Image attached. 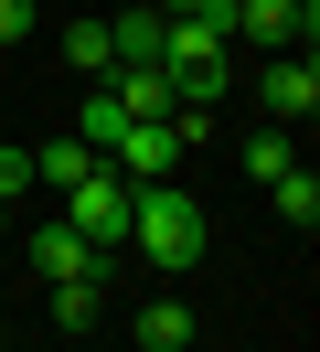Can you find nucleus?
<instances>
[{
  "instance_id": "nucleus-9",
  "label": "nucleus",
  "mask_w": 320,
  "mask_h": 352,
  "mask_svg": "<svg viewBox=\"0 0 320 352\" xmlns=\"http://www.w3.org/2000/svg\"><path fill=\"white\" fill-rule=\"evenodd\" d=\"M85 171H96V150H85L75 129H64V139H43V150H32V182H43V192H64V182H85Z\"/></svg>"
},
{
  "instance_id": "nucleus-4",
  "label": "nucleus",
  "mask_w": 320,
  "mask_h": 352,
  "mask_svg": "<svg viewBox=\"0 0 320 352\" xmlns=\"http://www.w3.org/2000/svg\"><path fill=\"white\" fill-rule=\"evenodd\" d=\"M256 107H267V129H310V107H320V65H310V54H277V65L256 75Z\"/></svg>"
},
{
  "instance_id": "nucleus-16",
  "label": "nucleus",
  "mask_w": 320,
  "mask_h": 352,
  "mask_svg": "<svg viewBox=\"0 0 320 352\" xmlns=\"http://www.w3.org/2000/svg\"><path fill=\"white\" fill-rule=\"evenodd\" d=\"M32 192V150H21V139H0V203H21Z\"/></svg>"
},
{
  "instance_id": "nucleus-5",
  "label": "nucleus",
  "mask_w": 320,
  "mask_h": 352,
  "mask_svg": "<svg viewBox=\"0 0 320 352\" xmlns=\"http://www.w3.org/2000/svg\"><path fill=\"white\" fill-rule=\"evenodd\" d=\"M310 22L320 11H299V0H235V32L267 43V54H310Z\"/></svg>"
},
{
  "instance_id": "nucleus-3",
  "label": "nucleus",
  "mask_w": 320,
  "mask_h": 352,
  "mask_svg": "<svg viewBox=\"0 0 320 352\" xmlns=\"http://www.w3.org/2000/svg\"><path fill=\"white\" fill-rule=\"evenodd\" d=\"M96 160H107V171H118V182H171V171H182L192 150H182V129H171V118H128V129L107 139Z\"/></svg>"
},
{
  "instance_id": "nucleus-6",
  "label": "nucleus",
  "mask_w": 320,
  "mask_h": 352,
  "mask_svg": "<svg viewBox=\"0 0 320 352\" xmlns=\"http://www.w3.org/2000/svg\"><path fill=\"white\" fill-rule=\"evenodd\" d=\"M32 267H43L54 288H64V278H107V256H96V245H85L64 214H43V224H32Z\"/></svg>"
},
{
  "instance_id": "nucleus-10",
  "label": "nucleus",
  "mask_w": 320,
  "mask_h": 352,
  "mask_svg": "<svg viewBox=\"0 0 320 352\" xmlns=\"http://www.w3.org/2000/svg\"><path fill=\"white\" fill-rule=\"evenodd\" d=\"M128 342H139V352H182V342H192V309H182V299H149L139 320H128Z\"/></svg>"
},
{
  "instance_id": "nucleus-13",
  "label": "nucleus",
  "mask_w": 320,
  "mask_h": 352,
  "mask_svg": "<svg viewBox=\"0 0 320 352\" xmlns=\"http://www.w3.org/2000/svg\"><path fill=\"white\" fill-rule=\"evenodd\" d=\"M64 65H75V75H107V22H64Z\"/></svg>"
},
{
  "instance_id": "nucleus-2",
  "label": "nucleus",
  "mask_w": 320,
  "mask_h": 352,
  "mask_svg": "<svg viewBox=\"0 0 320 352\" xmlns=\"http://www.w3.org/2000/svg\"><path fill=\"white\" fill-rule=\"evenodd\" d=\"M128 203H139V182H118L107 160H96L85 182H64V224H75L96 256H128Z\"/></svg>"
},
{
  "instance_id": "nucleus-8",
  "label": "nucleus",
  "mask_w": 320,
  "mask_h": 352,
  "mask_svg": "<svg viewBox=\"0 0 320 352\" xmlns=\"http://www.w3.org/2000/svg\"><path fill=\"white\" fill-rule=\"evenodd\" d=\"M107 96H118L128 118H171V75L160 65H107Z\"/></svg>"
},
{
  "instance_id": "nucleus-11",
  "label": "nucleus",
  "mask_w": 320,
  "mask_h": 352,
  "mask_svg": "<svg viewBox=\"0 0 320 352\" xmlns=\"http://www.w3.org/2000/svg\"><path fill=\"white\" fill-rule=\"evenodd\" d=\"M267 203H277V214H288V224H299V235H310V224H320V182H310V171H299V160H288V171H277V182H267Z\"/></svg>"
},
{
  "instance_id": "nucleus-19",
  "label": "nucleus",
  "mask_w": 320,
  "mask_h": 352,
  "mask_svg": "<svg viewBox=\"0 0 320 352\" xmlns=\"http://www.w3.org/2000/svg\"><path fill=\"white\" fill-rule=\"evenodd\" d=\"M0 235H11V203H0Z\"/></svg>"
},
{
  "instance_id": "nucleus-17",
  "label": "nucleus",
  "mask_w": 320,
  "mask_h": 352,
  "mask_svg": "<svg viewBox=\"0 0 320 352\" xmlns=\"http://www.w3.org/2000/svg\"><path fill=\"white\" fill-rule=\"evenodd\" d=\"M32 22H43L32 0H0V43H32Z\"/></svg>"
},
{
  "instance_id": "nucleus-1",
  "label": "nucleus",
  "mask_w": 320,
  "mask_h": 352,
  "mask_svg": "<svg viewBox=\"0 0 320 352\" xmlns=\"http://www.w3.org/2000/svg\"><path fill=\"white\" fill-rule=\"evenodd\" d=\"M203 245H213V214L182 192V182H139V203H128V256H149V267H203Z\"/></svg>"
},
{
  "instance_id": "nucleus-18",
  "label": "nucleus",
  "mask_w": 320,
  "mask_h": 352,
  "mask_svg": "<svg viewBox=\"0 0 320 352\" xmlns=\"http://www.w3.org/2000/svg\"><path fill=\"white\" fill-rule=\"evenodd\" d=\"M149 11H160V22H192V11H213V0H149Z\"/></svg>"
},
{
  "instance_id": "nucleus-14",
  "label": "nucleus",
  "mask_w": 320,
  "mask_h": 352,
  "mask_svg": "<svg viewBox=\"0 0 320 352\" xmlns=\"http://www.w3.org/2000/svg\"><path fill=\"white\" fill-rule=\"evenodd\" d=\"M288 160H299V150H288V129H256V139H246V171H256V182H277Z\"/></svg>"
},
{
  "instance_id": "nucleus-7",
  "label": "nucleus",
  "mask_w": 320,
  "mask_h": 352,
  "mask_svg": "<svg viewBox=\"0 0 320 352\" xmlns=\"http://www.w3.org/2000/svg\"><path fill=\"white\" fill-rule=\"evenodd\" d=\"M160 11H149V0H128V11H118V22H107V65H160Z\"/></svg>"
},
{
  "instance_id": "nucleus-12",
  "label": "nucleus",
  "mask_w": 320,
  "mask_h": 352,
  "mask_svg": "<svg viewBox=\"0 0 320 352\" xmlns=\"http://www.w3.org/2000/svg\"><path fill=\"white\" fill-rule=\"evenodd\" d=\"M118 129H128V107H118L107 86H85V107H75V139H85V150H107Z\"/></svg>"
},
{
  "instance_id": "nucleus-15",
  "label": "nucleus",
  "mask_w": 320,
  "mask_h": 352,
  "mask_svg": "<svg viewBox=\"0 0 320 352\" xmlns=\"http://www.w3.org/2000/svg\"><path fill=\"white\" fill-rule=\"evenodd\" d=\"M54 320H64V331L96 320V278H64V288H54Z\"/></svg>"
},
{
  "instance_id": "nucleus-20",
  "label": "nucleus",
  "mask_w": 320,
  "mask_h": 352,
  "mask_svg": "<svg viewBox=\"0 0 320 352\" xmlns=\"http://www.w3.org/2000/svg\"><path fill=\"white\" fill-rule=\"evenodd\" d=\"M299 11H320V0H299Z\"/></svg>"
}]
</instances>
